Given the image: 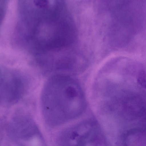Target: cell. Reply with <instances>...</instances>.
I'll use <instances>...</instances> for the list:
<instances>
[{
    "mask_svg": "<svg viewBox=\"0 0 146 146\" xmlns=\"http://www.w3.org/2000/svg\"><path fill=\"white\" fill-rule=\"evenodd\" d=\"M69 76L55 74L46 81L41 97V111L46 123L57 126L80 115L85 103L79 86Z\"/></svg>",
    "mask_w": 146,
    "mask_h": 146,
    "instance_id": "6da1fadb",
    "label": "cell"
},
{
    "mask_svg": "<svg viewBox=\"0 0 146 146\" xmlns=\"http://www.w3.org/2000/svg\"><path fill=\"white\" fill-rule=\"evenodd\" d=\"M58 142L60 146H108L100 127L92 120L82 121L64 130Z\"/></svg>",
    "mask_w": 146,
    "mask_h": 146,
    "instance_id": "7a4b0ae2",
    "label": "cell"
},
{
    "mask_svg": "<svg viewBox=\"0 0 146 146\" xmlns=\"http://www.w3.org/2000/svg\"><path fill=\"white\" fill-rule=\"evenodd\" d=\"M27 83L26 79L21 73L3 66L0 74L1 103L7 106L18 102L25 93Z\"/></svg>",
    "mask_w": 146,
    "mask_h": 146,
    "instance_id": "3957f363",
    "label": "cell"
},
{
    "mask_svg": "<svg viewBox=\"0 0 146 146\" xmlns=\"http://www.w3.org/2000/svg\"><path fill=\"white\" fill-rule=\"evenodd\" d=\"M9 134L18 146H47L36 124L29 117H15L9 126Z\"/></svg>",
    "mask_w": 146,
    "mask_h": 146,
    "instance_id": "277c9868",
    "label": "cell"
}]
</instances>
